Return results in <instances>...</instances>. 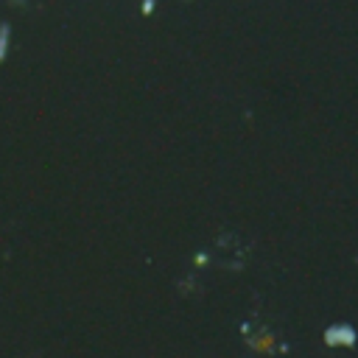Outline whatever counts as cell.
Returning a JSON list of instances; mask_svg holds the SVG:
<instances>
[{"instance_id": "1", "label": "cell", "mask_w": 358, "mask_h": 358, "mask_svg": "<svg viewBox=\"0 0 358 358\" xmlns=\"http://www.w3.org/2000/svg\"><path fill=\"white\" fill-rule=\"evenodd\" d=\"M322 341H324L327 347H352V344L358 341V333H355L352 324H347V322H336V324L324 327Z\"/></svg>"}]
</instances>
